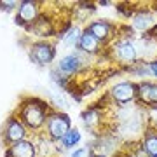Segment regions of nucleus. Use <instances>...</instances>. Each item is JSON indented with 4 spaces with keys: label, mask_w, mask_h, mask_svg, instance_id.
Segmentation results:
<instances>
[{
    "label": "nucleus",
    "mask_w": 157,
    "mask_h": 157,
    "mask_svg": "<svg viewBox=\"0 0 157 157\" xmlns=\"http://www.w3.org/2000/svg\"><path fill=\"white\" fill-rule=\"evenodd\" d=\"M21 119H23V122L26 124L28 128H32V129L40 128V126L44 124V121H45L44 107L39 105V103H35V101H32V103H28V105H25L23 110H21Z\"/></svg>",
    "instance_id": "f257e3e1"
},
{
    "label": "nucleus",
    "mask_w": 157,
    "mask_h": 157,
    "mask_svg": "<svg viewBox=\"0 0 157 157\" xmlns=\"http://www.w3.org/2000/svg\"><path fill=\"white\" fill-rule=\"evenodd\" d=\"M47 129H49V133H51L52 138L63 140V136L70 131V121H68L67 115L56 113V115H52V117L47 121Z\"/></svg>",
    "instance_id": "f03ea898"
},
{
    "label": "nucleus",
    "mask_w": 157,
    "mask_h": 157,
    "mask_svg": "<svg viewBox=\"0 0 157 157\" xmlns=\"http://www.w3.org/2000/svg\"><path fill=\"white\" fill-rule=\"evenodd\" d=\"M136 94H138L136 86L131 84V82H121V84L113 86V89H112L113 100L119 101V103H128V101H131Z\"/></svg>",
    "instance_id": "7ed1b4c3"
},
{
    "label": "nucleus",
    "mask_w": 157,
    "mask_h": 157,
    "mask_svg": "<svg viewBox=\"0 0 157 157\" xmlns=\"http://www.w3.org/2000/svg\"><path fill=\"white\" fill-rule=\"evenodd\" d=\"M37 14H39V9H37V4L35 2H21L16 21L21 23V25H26V23L32 25L37 19Z\"/></svg>",
    "instance_id": "20e7f679"
},
{
    "label": "nucleus",
    "mask_w": 157,
    "mask_h": 157,
    "mask_svg": "<svg viewBox=\"0 0 157 157\" xmlns=\"http://www.w3.org/2000/svg\"><path fill=\"white\" fill-rule=\"evenodd\" d=\"M52 56H54V51H52V47L49 44H44L42 42V44H35L32 47V58L37 63H40V65L49 63L52 59Z\"/></svg>",
    "instance_id": "39448f33"
},
{
    "label": "nucleus",
    "mask_w": 157,
    "mask_h": 157,
    "mask_svg": "<svg viewBox=\"0 0 157 157\" xmlns=\"http://www.w3.org/2000/svg\"><path fill=\"white\" fill-rule=\"evenodd\" d=\"M35 155V147L32 141H17L12 143L11 150H9V157H33Z\"/></svg>",
    "instance_id": "423d86ee"
},
{
    "label": "nucleus",
    "mask_w": 157,
    "mask_h": 157,
    "mask_svg": "<svg viewBox=\"0 0 157 157\" xmlns=\"http://www.w3.org/2000/svg\"><path fill=\"white\" fill-rule=\"evenodd\" d=\"M25 135L26 131L23 128V124L19 121H11L7 124V129H6V138L12 143H17V141H23L25 140Z\"/></svg>",
    "instance_id": "0eeeda50"
},
{
    "label": "nucleus",
    "mask_w": 157,
    "mask_h": 157,
    "mask_svg": "<svg viewBox=\"0 0 157 157\" xmlns=\"http://www.w3.org/2000/svg\"><path fill=\"white\" fill-rule=\"evenodd\" d=\"M115 56L124 63H129V61H135L136 59V47L135 44L131 42H121V44L115 47Z\"/></svg>",
    "instance_id": "6e6552de"
},
{
    "label": "nucleus",
    "mask_w": 157,
    "mask_h": 157,
    "mask_svg": "<svg viewBox=\"0 0 157 157\" xmlns=\"http://www.w3.org/2000/svg\"><path fill=\"white\" fill-rule=\"evenodd\" d=\"M78 47L84 51V52H96V51H98V47H100V40L96 39V37L91 33L89 30H86L84 33L80 35Z\"/></svg>",
    "instance_id": "1a4fd4ad"
},
{
    "label": "nucleus",
    "mask_w": 157,
    "mask_h": 157,
    "mask_svg": "<svg viewBox=\"0 0 157 157\" xmlns=\"http://www.w3.org/2000/svg\"><path fill=\"white\" fill-rule=\"evenodd\" d=\"M138 94L145 103H150V105H157V84H150V82H145L138 87Z\"/></svg>",
    "instance_id": "9d476101"
},
{
    "label": "nucleus",
    "mask_w": 157,
    "mask_h": 157,
    "mask_svg": "<svg viewBox=\"0 0 157 157\" xmlns=\"http://www.w3.org/2000/svg\"><path fill=\"white\" fill-rule=\"evenodd\" d=\"M154 17L148 14V12H140L138 16H135V19H133V26H135L136 30H140V32H147L148 28H152L154 26Z\"/></svg>",
    "instance_id": "9b49d317"
},
{
    "label": "nucleus",
    "mask_w": 157,
    "mask_h": 157,
    "mask_svg": "<svg viewBox=\"0 0 157 157\" xmlns=\"http://www.w3.org/2000/svg\"><path fill=\"white\" fill-rule=\"evenodd\" d=\"M32 32L37 37H49L52 33L51 21H47V19H35V23H32Z\"/></svg>",
    "instance_id": "f8f14e48"
},
{
    "label": "nucleus",
    "mask_w": 157,
    "mask_h": 157,
    "mask_svg": "<svg viewBox=\"0 0 157 157\" xmlns=\"http://www.w3.org/2000/svg\"><path fill=\"white\" fill-rule=\"evenodd\" d=\"M89 32L94 35L98 40H107L108 35H110V26L103 21H94L89 26Z\"/></svg>",
    "instance_id": "ddd939ff"
},
{
    "label": "nucleus",
    "mask_w": 157,
    "mask_h": 157,
    "mask_svg": "<svg viewBox=\"0 0 157 157\" xmlns=\"http://www.w3.org/2000/svg\"><path fill=\"white\" fill-rule=\"evenodd\" d=\"M78 63H80V59L75 54H68L59 61V70L63 73H73L78 68Z\"/></svg>",
    "instance_id": "4468645a"
},
{
    "label": "nucleus",
    "mask_w": 157,
    "mask_h": 157,
    "mask_svg": "<svg viewBox=\"0 0 157 157\" xmlns=\"http://www.w3.org/2000/svg\"><path fill=\"white\" fill-rule=\"evenodd\" d=\"M143 148L148 154V157H157V135H147L143 141Z\"/></svg>",
    "instance_id": "2eb2a0df"
},
{
    "label": "nucleus",
    "mask_w": 157,
    "mask_h": 157,
    "mask_svg": "<svg viewBox=\"0 0 157 157\" xmlns=\"http://www.w3.org/2000/svg\"><path fill=\"white\" fill-rule=\"evenodd\" d=\"M78 140H80V133H78L77 129H70L67 135L63 136L61 141H63V145L65 147H73Z\"/></svg>",
    "instance_id": "dca6fc26"
},
{
    "label": "nucleus",
    "mask_w": 157,
    "mask_h": 157,
    "mask_svg": "<svg viewBox=\"0 0 157 157\" xmlns=\"http://www.w3.org/2000/svg\"><path fill=\"white\" fill-rule=\"evenodd\" d=\"M63 40H65V44H68V45L77 44L78 40H80V30H78L77 26H73V28L70 30L65 37H63Z\"/></svg>",
    "instance_id": "f3484780"
},
{
    "label": "nucleus",
    "mask_w": 157,
    "mask_h": 157,
    "mask_svg": "<svg viewBox=\"0 0 157 157\" xmlns=\"http://www.w3.org/2000/svg\"><path fill=\"white\" fill-rule=\"evenodd\" d=\"M84 122H86V126H94V124L98 122V112H94V110L86 112L84 113Z\"/></svg>",
    "instance_id": "a211bd4d"
},
{
    "label": "nucleus",
    "mask_w": 157,
    "mask_h": 157,
    "mask_svg": "<svg viewBox=\"0 0 157 157\" xmlns=\"http://www.w3.org/2000/svg\"><path fill=\"white\" fill-rule=\"evenodd\" d=\"M150 72H152V75H155L157 77V59L150 63Z\"/></svg>",
    "instance_id": "6ab92c4d"
},
{
    "label": "nucleus",
    "mask_w": 157,
    "mask_h": 157,
    "mask_svg": "<svg viewBox=\"0 0 157 157\" xmlns=\"http://www.w3.org/2000/svg\"><path fill=\"white\" fill-rule=\"evenodd\" d=\"M86 150H77V152H73V155L72 157H84Z\"/></svg>",
    "instance_id": "aec40b11"
}]
</instances>
